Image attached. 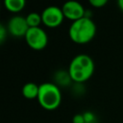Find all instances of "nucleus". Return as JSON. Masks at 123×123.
Instances as JSON below:
<instances>
[{
  "label": "nucleus",
  "instance_id": "f03ea898",
  "mask_svg": "<svg viewBox=\"0 0 123 123\" xmlns=\"http://www.w3.org/2000/svg\"><path fill=\"white\" fill-rule=\"evenodd\" d=\"M96 34V25L88 16H84L73 21L68 29V35L72 41L78 44H85L92 40Z\"/></svg>",
  "mask_w": 123,
  "mask_h": 123
},
{
  "label": "nucleus",
  "instance_id": "7ed1b4c3",
  "mask_svg": "<svg viewBox=\"0 0 123 123\" xmlns=\"http://www.w3.org/2000/svg\"><path fill=\"white\" fill-rule=\"evenodd\" d=\"M37 99L44 110L53 111L56 110L62 102V92L57 85L53 83H43L39 85Z\"/></svg>",
  "mask_w": 123,
  "mask_h": 123
},
{
  "label": "nucleus",
  "instance_id": "2eb2a0df",
  "mask_svg": "<svg viewBox=\"0 0 123 123\" xmlns=\"http://www.w3.org/2000/svg\"><path fill=\"white\" fill-rule=\"evenodd\" d=\"M117 5H118V7H119V9L123 12V0H119L118 2H117Z\"/></svg>",
  "mask_w": 123,
  "mask_h": 123
},
{
  "label": "nucleus",
  "instance_id": "423d86ee",
  "mask_svg": "<svg viewBox=\"0 0 123 123\" xmlns=\"http://www.w3.org/2000/svg\"><path fill=\"white\" fill-rule=\"evenodd\" d=\"M7 29H8V33L11 34L12 37H25L26 33L29 30L26 17L21 15L12 16L8 22Z\"/></svg>",
  "mask_w": 123,
  "mask_h": 123
},
{
  "label": "nucleus",
  "instance_id": "0eeeda50",
  "mask_svg": "<svg viewBox=\"0 0 123 123\" xmlns=\"http://www.w3.org/2000/svg\"><path fill=\"white\" fill-rule=\"evenodd\" d=\"M64 18L76 21L84 16H86L85 8L83 5L77 1H67L62 7Z\"/></svg>",
  "mask_w": 123,
  "mask_h": 123
},
{
  "label": "nucleus",
  "instance_id": "ddd939ff",
  "mask_svg": "<svg viewBox=\"0 0 123 123\" xmlns=\"http://www.w3.org/2000/svg\"><path fill=\"white\" fill-rule=\"evenodd\" d=\"M72 123H86L84 113H77L72 118Z\"/></svg>",
  "mask_w": 123,
  "mask_h": 123
},
{
  "label": "nucleus",
  "instance_id": "1a4fd4ad",
  "mask_svg": "<svg viewBox=\"0 0 123 123\" xmlns=\"http://www.w3.org/2000/svg\"><path fill=\"white\" fill-rule=\"evenodd\" d=\"M4 5L11 12H18L25 8V0H5Z\"/></svg>",
  "mask_w": 123,
  "mask_h": 123
},
{
  "label": "nucleus",
  "instance_id": "20e7f679",
  "mask_svg": "<svg viewBox=\"0 0 123 123\" xmlns=\"http://www.w3.org/2000/svg\"><path fill=\"white\" fill-rule=\"evenodd\" d=\"M24 37L28 46L34 50H42L48 43V36L40 27L29 28Z\"/></svg>",
  "mask_w": 123,
  "mask_h": 123
},
{
  "label": "nucleus",
  "instance_id": "6e6552de",
  "mask_svg": "<svg viewBox=\"0 0 123 123\" xmlns=\"http://www.w3.org/2000/svg\"><path fill=\"white\" fill-rule=\"evenodd\" d=\"M39 90V86L36 83H26L22 87V95L27 99H35L37 98Z\"/></svg>",
  "mask_w": 123,
  "mask_h": 123
},
{
  "label": "nucleus",
  "instance_id": "f257e3e1",
  "mask_svg": "<svg viewBox=\"0 0 123 123\" xmlns=\"http://www.w3.org/2000/svg\"><path fill=\"white\" fill-rule=\"evenodd\" d=\"M94 72V62L86 54H79L75 56L69 63V78L76 83L87 81Z\"/></svg>",
  "mask_w": 123,
  "mask_h": 123
},
{
  "label": "nucleus",
  "instance_id": "f8f14e48",
  "mask_svg": "<svg viewBox=\"0 0 123 123\" xmlns=\"http://www.w3.org/2000/svg\"><path fill=\"white\" fill-rule=\"evenodd\" d=\"M84 117L86 120V123H95V116L90 111L84 112Z\"/></svg>",
  "mask_w": 123,
  "mask_h": 123
},
{
  "label": "nucleus",
  "instance_id": "9d476101",
  "mask_svg": "<svg viewBox=\"0 0 123 123\" xmlns=\"http://www.w3.org/2000/svg\"><path fill=\"white\" fill-rule=\"evenodd\" d=\"M26 21L28 23L29 28H36V27H39V24L42 23V19H41V14L37 13V12H30L27 16H26Z\"/></svg>",
  "mask_w": 123,
  "mask_h": 123
},
{
  "label": "nucleus",
  "instance_id": "4468645a",
  "mask_svg": "<svg viewBox=\"0 0 123 123\" xmlns=\"http://www.w3.org/2000/svg\"><path fill=\"white\" fill-rule=\"evenodd\" d=\"M7 33H8V29H7L3 24H1V25H0V42H1V43L5 40Z\"/></svg>",
  "mask_w": 123,
  "mask_h": 123
},
{
  "label": "nucleus",
  "instance_id": "39448f33",
  "mask_svg": "<svg viewBox=\"0 0 123 123\" xmlns=\"http://www.w3.org/2000/svg\"><path fill=\"white\" fill-rule=\"evenodd\" d=\"M40 14H41L42 23L49 28H56L60 26L64 19V15L62 8L57 6L46 7Z\"/></svg>",
  "mask_w": 123,
  "mask_h": 123
},
{
  "label": "nucleus",
  "instance_id": "9b49d317",
  "mask_svg": "<svg viewBox=\"0 0 123 123\" xmlns=\"http://www.w3.org/2000/svg\"><path fill=\"white\" fill-rule=\"evenodd\" d=\"M108 3L107 0H89V4L95 8H102Z\"/></svg>",
  "mask_w": 123,
  "mask_h": 123
}]
</instances>
